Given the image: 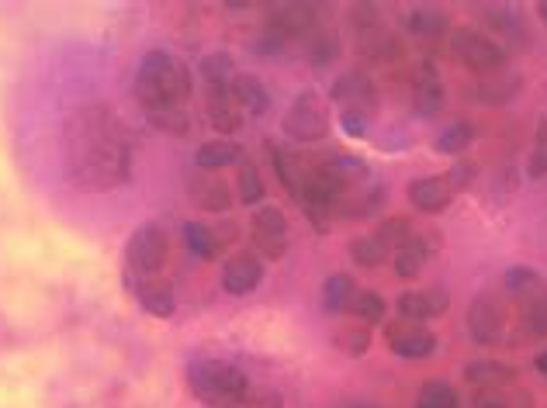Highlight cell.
Wrapping results in <instances>:
<instances>
[{
	"mask_svg": "<svg viewBox=\"0 0 547 408\" xmlns=\"http://www.w3.org/2000/svg\"><path fill=\"white\" fill-rule=\"evenodd\" d=\"M547 281L541 274H537L534 267H509L506 274H502V281H499V287L502 291L509 294L513 301H527L530 294L534 291H541Z\"/></svg>",
	"mask_w": 547,
	"mask_h": 408,
	"instance_id": "obj_25",
	"label": "cell"
},
{
	"mask_svg": "<svg viewBox=\"0 0 547 408\" xmlns=\"http://www.w3.org/2000/svg\"><path fill=\"white\" fill-rule=\"evenodd\" d=\"M468 332L478 343H520V308L509 298L506 291L496 284L489 291H482L468 308Z\"/></svg>",
	"mask_w": 547,
	"mask_h": 408,
	"instance_id": "obj_2",
	"label": "cell"
},
{
	"mask_svg": "<svg viewBox=\"0 0 547 408\" xmlns=\"http://www.w3.org/2000/svg\"><path fill=\"white\" fill-rule=\"evenodd\" d=\"M385 339H388V350L402 360H426L437 353V336H433L430 329L416 326V322H406V319L385 326Z\"/></svg>",
	"mask_w": 547,
	"mask_h": 408,
	"instance_id": "obj_9",
	"label": "cell"
},
{
	"mask_svg": "<svg viewBox=\"0 0 547 408\" xmlns=\"http://www.w3.org/2000/svg\"><path fill=\"white\" fill-rule=\"evenodd\" d=\"M537 11H541V18L547 21V0H541V4H537Z\"/></svg>",
	"mask_w": 547,
	"mask_h": 408,
	"instance_id": "obj_44",
	"label": "cell"
},
{
	"mask_svg": "<svg viewBox=\"0 0 547 408\" xmlns=\"http://www.w3.org/2000/svg\"><path fill=\"white\" fill-rule=\"evenodd\" d=\"M319 28L316 7L312 4H281L267 21V42L264 49H281L291 39H305V35Z\"/></svg>",
	"mask_w": 547,
	"mask_h": 408,
	"instance_id": "obj_6",
	"label": "cell"
},
{
	"mask_svg": "<svg viewBox=\"0 0 547 408\" xmlns=\"http://www.w3.org/2000/svg\"><path fill=\"white\" fill-rule=\"evenodd\" d=\"M181 232H184V246L191 249V256H198V260H215V253H219V236H215L208 225L184 222Z\"/></svg>",
	"mask_w": 547,
	"mask_h": 408,
	"instance_id": "obj_27",
	"label": "cell"
},
{
	"mask_svg": "<svg viewBox=\"0 0 547 408\" xmlns=\"http://www.w3.org/2000/svg\"><path fill=\"white\" fill-rule=\"evenodd\" d=\"M385 312H388L385 298L374 291H357L347 305V315H354V319L364 322V326H378V322H385Z\"/></svg>",
	"mask_w": 547,
	"mask_h": 408,
	"instance_id": "obj_28",
	"label": "cell"
},
{
	"mask_svg": "<svg viewBox=\"0 0 547 408\" xmlns=\"http://www.w3.org/2000/svg\"><path fill=\"white\" fill-rule=\"evenodd\" d=\"M464 381H471L475 388H502V384H516V370L496 360H478L464 367Z\"/></svg>",
	"mask_w": 547,
	"mask_h": 408,
	"instance_id": "obj_23",
	"label": "cell"
},
{
	"mask_svg": "<svg viewBox=\"0 0 547 408\" xmlns=\"http://www.w3.org/2000/svg\"><path fill=\"white\" fill-rule=\"evenodd\" d=\"M520 308V332H523V343L530 339H544L547 336V284L541 291H534L527 301H516Z\"/></svg>",
	"mask_w": 547,
	"mask_h": 408,
	"instance_id": "obj_19",
	"label": "cell"
},
{
	"mask_svg": "<svg viewBox=\"0 0 547 408\" xmlns=\"http://www.w3.org/2000/svg\"><path fill=\"white\" fill-rule=\"evenodd\" d=\"M409 201H412V208L423 211V215H440V211L451 208L454 191H451V184H447L444 173H440V177L412 180L409 184Z\"/></svg>",
	"mask_w": 547,
	"mask_h": 408,
	"instance_id": "obj_15",
	"label": "cell"
},
{
	"mask_svg": "<svg viewBox=\"0 0 547 408\" xmlns=\"http://www.w3.org/2000/svg\"><path fill=\"white\" fill-rule=\"evenodd\" d=\"M534 367H537V374H541V377H547V350H541V353H537Z\"/></svg>",
	"mask_w": 547,
	"mask_h": 408,
	"instance_id": "obj_43",
	"label": "cell"
},
{
	"mask_svg": "<svg viewBox=\"0 0 547 408\" xmlns=\"http://www.w3.org/2000/svg\"><path fill=\"white\" fill-rule=\"evenodd\" d=\"M333 343L340 346L347 357H364L367 350H371V326H364V322H347V326H336L333 329Z\"/></svg>",
	"mask_w": 547,
	"mask_h": 408,
	"instance_id": "obj_26",
	"label": "cell"
},
{
	"mask_svg": "<svg viewBox=\"0 0 547 408\" xmlns=\"http://www.w3.org/2000/svg\"><path fill=\"white\" fill-rule=\"evenodd\" d=\"M471 139H475V128H471L468 122H454V125H447L444 132L437 135L433 149H437V153H444V156H457V153H464V149L471 146Z\"/></svg>",
	"mask_w": 547,
	"mask_h": 408,
	"instance_id": "obj_31",
	"label": "cell"
},
{
	"mask_svg": "<svg viewBox=\"0 0 547 408\" xmlns=\"http://www.w3.org/2000/svg\"><path fill=\"white\" fill-rule=\"evenodd\" d=\"M340 128L350 135V139H364L367 128H371V118H361V115H340Z\"/></svg>",
	"mask_w": 547,
	"mask_h": 408,
	"instance_id": "obj_42",
	"label": "cell"
},
{
	"mask_svg": "<svg viewBox=\"0 0 547 408\" xmlns=\"http://www.w3.org/2000/svg\"><path fill=\"white\" fill-rule=\"evenodd\" d=\"M129 281H132L129 284L132 294H136L139 305L146 308L149 315L170 319V315L177 312V294L167 281H160V277H132V274H129Z\"/></svg>",
	"mask_w": 547,
	"mask_h": 408,
	"instance_id": "obj_14",
	"label": "cell"
},
{
	"mask_svg": "<svg viewBox=\"0 0 547 408\" xmlns=\"http://www.w3.org/2000/svg\"><path fill=\"white\" fill-rule=\"evenodd\" d=\"M447 305H451V294L440 291V287H430V291H406L399 294V301H395V312H399V319L406 322H426V319H440V315L447 312Z\"/></svg>",
	"mask_w": 547,
	"mask_h": 408,
	"instance_id": "obj_12",
	"label": "cell"
},
{
	"mask_svg": "<svg viewBox=\"0 0 547 408\" xmlns=\"http://www.w3.org/2000/svg\"><path fill=\"white\" fill-rule=\"evenodd\" d=\"M444 177H447V184H451V191H454V194L468 191L471 180H475V163H454L451 170L444 173Z\"/></svg>",
	"mask_w": 547,
	"mask_h": 408,
	"instance_id": "obj_39",
	"label": "cell"
},
{
	"mask_svg": "<svg viewBox=\"0 0 547 408\" xmlns=\"http://www.w3.org/2000/svg\"><path fill=\"white\" fill-rule=\"evenodd\" d=\"M243 163V146L232 139H212L201 142L194 153V166L198 170H222V166H239Z\"/></svg>",
	"mask_w": 547,
	"mask_h": 408,
	"instance_id": "obj_20",
	"label": "cell"
},
{
	"mask_svg": "<svg viewBox=\"0 0 547 408\" xmlns=\"http://www.w3.org/2000/svg\"><path fill=\"white\" fill-rule=\"evenodd\" d=\"M187 388L198 398L201 405L208 408H226L250 388L246 374L232 364H222V360H198V364L187 367Z\"/></svg>",
	"mask_w": 547,
	"mask_h": 408,
	"instance_id": "obj_3",
	"label": "cell"
},
{
	"mask_svg": "<svg viewBox=\"0 0 547 408\" xmlns=\"http://www.w3.org/2000/svg\"><path fill=\"white\" fill-rule=\"evenodd\" d=\"M527 177H534V180L547 177V118L537 122L534 149H530V160H527Z\"/></svg>",
	"mask_w": 547,
	"mask_h": 408,
	"instance_id": "obj_37",
	"label": "cell"
},
{
	"mask_svg": "<svg viewBox=\"0 0 547 408\" xmlns=\"http://www.w3.org/2000/svg\"><path fill=\"white\" fill-rule=\"evenodd\" d=\"M412 104H416L419 115H437L440 104H444V83H440L437 70H433L430 63L412 80Z\"/></svg>",
	"mask_w": 547,
	"mask_h": 408,
	"instance_id": "obj_18",
	"label": "cell"
},
{
	"mask_svg": "<svg viewBox=\"0 0 547 408\" xmlns=\"http://www.w3.org/2000/svg\"><path fill=\"white\" fill-rule=\"evenodd\" d=\"M226 408H284V398H281V391H274V388H253L250 384V388Z\"/></svg>",
	"mask_w": 547,
	"mask_h": 408,
	"instance_id": "obj_38",
	"label": "cell"
},
{
	"mask_svg": "<svg viewBox=\"0 0 547 408\" xmlns=\"http://www.w3.org/2000/svg\"><path fill=\"white\" fill-rule=\"evenodd\" d=\"M475 408H537L534 395L527 388H516V384H502V388H478Z\"/></svg>",
	"mask_w": 547,
	"mask_h": 408,
	"instance_id": "obj_21",
	"label": "cell"
},
{
	"mask_svg": "<svg viewBox=\"0 0 547 408\" xmlns=\"http://www.w3.org/2000/svg\"><path fill=\"white\" fill-rule=\"evenodd\" d=\"M336 49H340V45H336V39H333L329 32H322V28H312V32L302 39V52H305V56H309L316 66H326L329 59L336 56Z\"/></svg>",
	"mask_w": 547,
	"mask_h": 408,
	"instance_id": "obj_34",
	"label": "cell"
},
{
	"mask_svg": "<svg viewBox=\"0 0 547 408\" xmlns=\"http://www.w3.org/2000/svg\"><path fill=\"white\" fill-rule=\"evenodd\" d=\"M232 101L243 115H264L267 104H271V94H267L264 80L253 77V73H236L232 77Z\"/></svg>",
	"mask_w": 547,
	"mask_h": 408,
	"instance_id": "obj_17",
	"label": "cell"
},
{
	"mask_svg": "<svg viewBox=\"0 0 547 408\" xmlns=\"http://www.w3.org/2000/svg\"><path fill=\"white\" fill-rule=\"evenodd\" d=\"M329 101L340 108V115H361L374 118L378 115V90L364 73H343L329 90Z\"/></svg>",
	"mask_w": 547,
	"mask_h": 408,
	"instance_id": "obj_7",
	"label": "cell"
},
{
	"mask_svg": "<svg viewBox=\"0 0 547 408\" xmlns=\"http://www.w3.org/2000/svg\"><path fill=\"white\" fill-rule=\"evenodd\" d=\"M281 128L298 146L322 142L329 135V101L319 90H302V94L291 101L288 115L281 118Z\"/></svg>",
	"mask_w": 547,
	"mask_h": 408,
	"instance_id": "obj_4",
	"label": "cell"
},
{
	"mask_svg": "<svg viewBox=\"0 0 547 408\" xmlns=\"http://www.w3.org/2000/svg\"><path fill=\"white\" fill-rule=\"evenodd\" d=\"M236 194L243 204H260L264 201V180H260L257 166L253 163H239V173H236Z\"/></svg>",
	"mask_w": 547,
	"mask_h": 408,
	"instance_id": "obj_35",
	"label": "cell"
},
{
	"mask_svg": "<svg viewBox=\"0 0 547 408\" xmlns=\"http://www.w3.org/2000/svg\"><path fill=\"white\" fill-rule=\"evenodd\" d=\"M416 408H461V402H457V391L447 381H426L419 388Z\"/></svg>",
	"mask_w": 547,
	"mask_h": 408,
	"instance_id": "obj_33",
	"label": "cell"
},
{
	"mask_svg": "<svg viewBox=\"0 0 547 408\" xmlns=\"http://www.w3.org/2000/svg\"><path fill=\"white\" fill-rule=\"evenodd\" d=\"M229 87H232V83H229ZM229 87H208V97H205L208 122H212L215 132H222V135H232V132H239V128H243V111L236 108Z\"/></svg>",
	"mask_w": 547,
	"mask_h": 408,
	"instance_id": "obj_16",
	"label": "cell"
},
{
	"mask_svg": "<svg viewBox=\"0 0 547 408\" xmlns=\"http://www.w3.org/2000/svg\"><path fill=\"white\" fill-rule=\"evenodd\" d=\"M447 28V18L433 7H416L412 14H406V32L416 35V39H437Z\"/></svg>",
	"mask_w": 547,
	"mask_h": 408,
	"instance_id": "obj_29",
	"label": "cell"
},
{
	"mask_svg": "<svg viewBox=\"0 0 547 408\" xmlns=\"http://www.w3.org/2000/svg\"><path fill=\"white\" fill-rule=\"evenodd\" d=\"M350 256L357 260V267H364V270H374V267H381L385 263V256H392L385 246L378 243V236H357L354 243H350Z\"/></svg>",
	"mask_w": 547,
	"mask_h": 408,
	"instance_id": "obj_32",
	"label": "cell"
},
{
	"mask_svg": "<svg viewBox=\"0 0 547 408\" xmlns=\"http://www.w3.org/2000/svg\"><path fill=\"white\" fill-rule=\"evenodd\" d=\"M187 194H191V201L205 211H226L232 204V191L226 180L212 170H198V166H194V173L187 177Z\"/></svg>",
	"mask_w": 547,
	"mask_h": 408,
	"instance_id": "obj_13",
	"label": "cell"
},
{
	"mask_svg": "<svg viewBox=\"0 0 547 408\" xmlns=\"http://www.w3.org/2000/svg\"><path fill=\"white\" fill-rule=\"evenodd\" d=\"M451 52L457 63H464L468 70H499L506 63V49L502 45L478 32H468V28H457L451 35Z\"/></svg>",
	"mask_w": 547,
	"mask_h": 408,
	"instance_id": "obj_8",
	"label": "cell"
},
{
	"mask_svg": "<svg viewBox=\"0 0 547 408\" xmlns=\"http://www.w3.org/2000/svg\"><path fill=\"white\" fill-rule=\"evenodd\" d=\"M374 236H378V243L385 246L388 253H395V249L406 243V239L416 236V225H412L409 218H388V222L381 225V229L374 232Z\"/></svg>",
	"mask_w": 547,
	"mask_h": 408,
	"instance_id": "obj_36",
	"label": "cell"
},
{
	"mask_svg": "<svg viewBox=\"0 0 547 408\" xmlns=\"http://www.w3.org/2000/svg\"><path fill=\"white\" fill-rule=\"evenodd\" d=\"M132 90H136V101L146 108V115L184 111V101L191 97V70L170 52L153 49L142 56Z\"/></svg>",
	"mask_w": 547,
	"mask_h": 408,
	"instance_id": "obj_1",
	"label": "cell"
},
{
	"mask_svg": "<svg viewBox=\"0 0 547 408\" xmlns=\"http://www.w3.org/2000/svg\"><path fill=\"white\" fill-rule=\"evenodd\" d=\"M485 21H489V25L496 28V32H506V39H513V42H520L523 35H527V32H523L520 25H516V21H513V14H509V11H496V14H485Z\"/></svg>",
	"mask_w": 547,
	"mask_h": 408,
	"instance_id": "obj_40",
	"label": "cell"
},
{
	"mask_svg": "<svg viewBox=\"0 0 547 408\" xmlns=\"http://www.w3.org/2000/svg\"><path fill=\"white\" fill-rule=\"evenodd\" d=\"M167 232L160 229L156 222L139 225L136 232L125 243V263H129L132 277H156L167 263Z\"/></svg>",
	"mask_w": 547,
	"mask_h": 408,
	"instance_id": "obj_5",
	"label": "cell"
},
{
	"mask_svg": "<svg viewBox=\"0 0 547 408\" xmlns=\"http://www.w3.org/2000/svg\"><path fill=\"white\" fill-rule=\"evenodd\" d=\"M264 284V260L257 253H236L222 267V291L232 298H246Z\"/></svg>",
	"mask_w": 547,
	"mask_h": 408,
	"instance_id": "obj_11",
	"label": "cell"
},
{
	"mask_svg": "<svg viewBox=\"0 0 547 408\" xmlns=\"http://www.w3.org/2000/svg\"><path fill=\"white\" fill-rule=\"evenodd\" d=\"M357 294V284L350 274H333L322 284V312L326 315H343L350 305V298Z\"/></svg>",
	"mask_w": 547,
	"mask_h": 408,
	"instance_id": "obj_24",
	"label": "cell"
},
{
	"mask_svg": "<svg viewBox=\"0 0 547 408\" xmlns=\"http://www.w3.org/2000/svg\"><path fill=\"white\" fill-rule=\"evenodd\" d=\"M253 246L271 260H281L288 253V218H284L281 208H274V204L257 208V215H253Z\"/></svg>",
	"mask_w": 547,
	"mask_h": 408,
	"instance_id": "obj_10",
	"label": "cell"
},
{
	"mask_svg": "<svg viewBox=\"0 0 547 408\" xmlns=\"http://www.w3.org/2000/svg\"><path fill=\"white\" fill-rule=\"evenodd\" d=\"M430 249H433V243L426 236H412V239H406L399 249L392 253V263H395V274L399 277H406V281H412V277L423 270V263H426V256H430Z\"/></svg>",
	"mask_w": 547,
	"mask_h": 408,
	"instance_id": "obj_22",
	"label": "cell"
},
{
	"mask_svg": "<svg viewBox=\"0 0 547 408\" xmlns=\"http://www.w3.org/2000/svg\"><path fill=\"white\" fill-rule=\"evenodd\" d=\"M232 77H236V66H232L229 52H208L201 59V80H205V87H229Z\"/></svg>",
	"mask_w": 547,
	"mask_h": 408,
	"instance_id": "obj_30",
	"label": "cell"
},
{
	"mask_svg": "<svg viewBox=\"0 0 547 408\" xmlns=\"http://www.w3.org/2000/svg\"><path fill=\"white\" fill-rule=\"evenodd\" d=\"M149 122L156 128H167V132H187L184 111H163V115H149Z\"/></svg>",
	"mask_w": 547,
	"mask_h": 408,
	"instance_id": "obj_41",
	"label": "cell"
}]
</instances>
